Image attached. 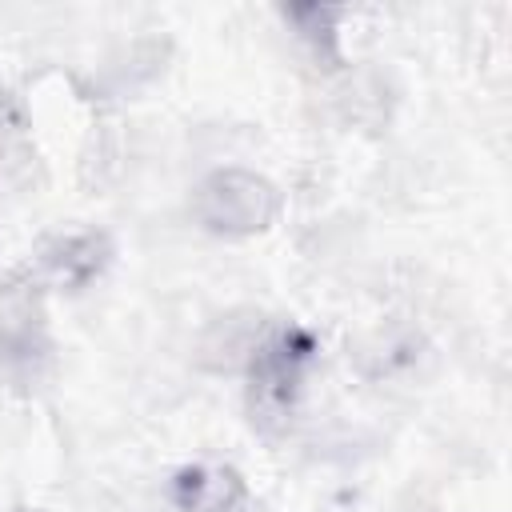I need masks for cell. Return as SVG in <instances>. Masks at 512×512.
Returning <instances> with one entry per match:
<instances>
[{"mask_svg":"<svg viewBox=\"0 0 512 512\" xmlns=\"http://www.w3.org/2000/svg\"><path fill=\"white\" fill-rule=\"evenodd\" d=\"M316 360V340L288 324V328H276L268 336H260L252 360L244 364L248 368V400H252V416L260 424H284L304 392V380H308V368Z\"/></svg>","mask_w":512,"mask_h":512,"instance_id":"1","label":"cell"},{"mask_svg":"<svg viewBox=\"0 0 512 512\" xmlns=\"http://www.w3.org/2000/svg\"><path fill=\"white\" fill-rule=\"evenodd\" d=\"M196 220L216 236H256L280 212V192L252 168H216L192 192Z\"/></svg>","mask_w":512,"mask_h":512,"instance_id":"2","label":"cell"},{"mask_svg":"<svg viewBox=\"0 0 512 512\" xmlns=\"http://www.w3.org/2000/svg\"><path fill=\"white\" fill-rule=\"evenodd\" d=\"M52 352L48 312L36 276H12L0 284V364L36 372Z\"/></svg>","mask_w":512,"mask_h":512,"instance_id":"3","label":"cell"},{"mask_svg":"<svg viewBox=\"0 0 512 512\" xmlns=\"http://www.w3.org/2000/svg\"><path fill=\"white\" fill-rule=\"evenodd\" d=\"M108 264H112V244L104 232H96V228L60 232L40 248L36 280L76 292V288H88L96 276H104Z\"/></svg>","mask_w":512,"mask_h":512,"instance_id":"4","label":"cell"},{"mask_svg":"<svg viewBox=\"0 0 512 512\" xmlns=\"http://www.w3.org/2000/svg\"><path fill=\"white\" fill-rule=\"evenodd\" d=\"M244 496V476L228 464H188L172 476V504L180 512H232Z\"/></svg>","mask_w":512,"mask_h":512,"instance_id":"5","label":"cell"}]
</instances>
